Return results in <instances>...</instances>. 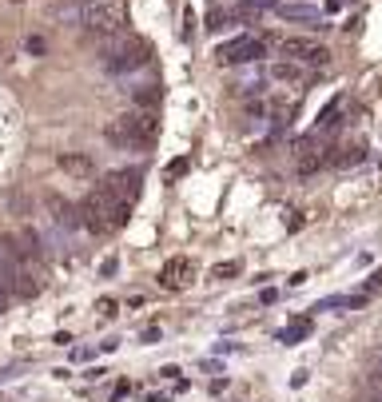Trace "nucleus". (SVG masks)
<instances>
[{"mask_svg":"<svg viewBox=\"0 0 382 402\" xmlns=\"http://www.w3.org/2000/svg\"><path fill=\"white\" fill-rule=\"evenodd\" d=\"M275 12H279L283 20H295V24H311V28H322V12H318V4L283 0V4H275Z\"/></svg>","mask_w":382,"mask_h":402,"instance_id":"obj_9","label":"nucleus"},{"mask_svg":"<svg viewBox=\"0 0 382 402\" xmlns=\"http://www.w3.org/2000/svg\"><path fill=\"white\" fill-rule=\"evenodd\" d=\"M56 163H60L68 176H76V179H88L96 172L92 156H84V152H60V156H56Z\"/></svg>","mask_w":382,"mask_h":402,"instance_id":"obj_10","label":"nucleus"},{"mask_svg":"<svg viewBox=\"0 0 382 402\" xmlns=\"http://www.w3.org/2000/svg\"><path fill=\"white\" fill-rule=\"evenodd\" d=\"M283 56H295V60H302V64H331V48L327 44H315V40H302V36H286L283 44Z\"/></svg>","mask_w":382,"mask_h":402,"instance_id":"obj_7","label":"nucleus"},{"mask_svg":"<svg viewBox=\"0 0 382 402\" xmlns=\"http://www.w3.org/2000/svg\"><path fill=\"white\" fill-rule=\"evenodd\" d=\"M0 60H4V44H0Z\"/></svg>","mask_w":382,"mask_h":402,"instance_id":"obj_23","label":"nucleus"},{"mask_svg":"<svg viewBox=\"0 0 382 402\" xmlns=\"http://www.w3.org/2000/svg\"><path fill=\"white\" fill-rule=\"evenodd\" d=\"M100 315H104V319H111V315H116V303H111V299H100Z\"/></svg>","mask_w":382,"mask_h":402,"instance_id":"obj_20","label":"nucleus"},{"mask_svg":"<svg viewBox=\"0 0 382 402\" xmlns=\"http://www.w3.org/2000/svg\"><path fill=\"white\" fill-rule=\"evenodd\" d=\"M379 287H382V271H374L370 279H366V295H370V291H379Z\"/></svg>","mask_w":382,"mask_h":402,"instance_id":"obj_21","label":"nucleus"},{"mask_svg":"<svg viewBox=\"0 0 382 402\" xmlns=\"http://www.w3.org/2000/svg\"><path fill=\"white\" fill-rule=\"evenodd\" d=\"M136 104H140V108L159 104V88H156V84H143V92H136Z\"/></svg>","mask_w":382,"mask_h":402,"instance_id":"obj_16","label":"nucleus"},{"mask_svg":"<svg viewBox=\"0 0 382 402\" xmlns=\"http://www.w3.org/2000/svg\"><path fill=\"white\" fill-rule=\"evenodd\" d=\"M188 167H191V160H188V156H179V160H172V163H167V179H179L183 172H188Z\"/></svg>","mask_w":382,"mask_h":402,"instance_id":"obj_18","label":"nucleus"},{"mask_svg":"<svg viewBox=\"0 0 382 402\" xmlns=\"http://www.w3.org/2000/svg\"><path fill=\"white\" fill-rule=\"evenodd\" d=\"M271 80L295 84V80H302V68H299V64H291V60H279V64H271Z\"/></svg>","mask_w":382,"mask_h":402,"instance_id":"obj_14","label":"nucleus"},{"mask_svg":"<svg viewBox=\"0 0 382 402\" xmlns=\"http://www.w3.org/2000/svg\"><path fill=\"white\" fill-rule=\"evenodd\" d=\"M76 17H80V24H84L88 33H96V36H116V33H124L127 8H124V0H88Z\"/></svg>","mask_w":382,"mask_h":402,"instance_id":"obj_2","label":"nucleus"},{"mask_svg":"<svg viewBox=\"0 0 382 402\" xmlns=\"http://www.w3.org/2000/svg\"><path fill=\"white\" fill-rule=\"evenodd\" d=\"M44 203H48L52 219H56L60 227H76V203H68V199H60V195H48Z\"/></svg>","mask_w":382,"mask_h":402,"instance_id":"obj_11","label":"nucleus"},{"mask_svg":"<svg viewBox=\"0 0 382 402\" xmlns=\"http://www.w3.org/2000/svg\"><path fill=\"white\" fill-rule=\"evenodd\" d=\"M104 136L120 147H152L159 136V116L152 108H127L104 128Z\"/></svg>","mask_w":382,"mask_h":402,"instance_id":"obj_1","label":"nucleus"},{"mask_svg":"<svg viewBox=\"0 0 382 402\" xmlns=\"http://www.w3.org/2000/svg\"><path fill=\"white\" fill-rule=\"evenodd\" d=\"M16 4H20V0H16Z\"/></svg>","mask_w":382,"mask_h":402,"instance_id":"obj_24","label":"nucleus"},{"mask_svg":"<svg viewBox=\"0 0 382 402\" xmlns=\"http://www.w3.org/2000/svg\"><path fill=\"white\" fill-rule=\"evenodd\" d=\"M363 160V152H358V147H350L347 156H334V163H338V167H350V163H358Z\"/></svg>","mask_w":382,"mask_h":402,"instance_id":"obj_19","label":"nucleus"},{"mask_svg":"<svg viewBox=\"0 0 382 402\" xmlns=\"http://www.w3.org/2000/svg\"><path fill=\"white\" fill-rule=\"evenodd\" d=\"M239 271H243V263H239V259H227V263H215V267H211V279L227 283V279H235Z\"/></svg>","mask_w":382,"mask_h":402,"instance_id":"obj_15","label":"nucleus"},{"mask_svg":"<svg viewBox=\"0 0 382 402\" xmlns=\"http://www.w3.org/2000/svg\"><path fill=\"white\" fill-rule=\"evenodd\" d=\"M8 299H12V295H8V287H4V279H0V315L8 311Z\"/></svg>","mask_w":382,"mask_h":402,"instance_id":"obj_22","label":"nucleus"},{"mask_svg":"<svg viewBox=\"0 0 382 402\" xmlns=\"http://www.w3.org/2000/svg\"><path fill=\"white\" fill-rule=\"evenodd\" d=\"M76 227L92 231V235H108V231H116V223H111V208L104 203V195L100 192H92L88 199H80L76 203Z\"/></svg>","mask_w":382,"mask_h":402,"instance_id":"obj_4","label":"nucleus"},{"mask_svg":"<svg viewBox=\"0 0 382 402\" xmlns=\"http://www.w3.org/2000/svg\"><path fill=\"white\" fill-rule=\"evenodd\" d=\"M191 279H195V263L183 259V255L167 259V263L159 267V287H163V291H183Z\"/></svg>","mask_w":382,"mask_h":402,"instance_id":"obj_8","label":"nucleus"},{"mask_svg":"<svg viewBox=\"0 0 382 402\" xmlns=\"http://www.w3.org/2000/svg\"><path fill=\"white\" fill-rule=\"evenodd\" d=\"M140 172H111V176H104V183H100V195L108 199V203H136V195H140Z\"/></svg>","mask_w":382,"mask_h":402,"instance_id":"obj_5","label":"nucleus"},{"mask_svg":"<svg viewBox=\"0 0 382 402\" xmlns=\"http://www.w3.org/2000/svg\"><path fill=\"white\" fill-rule=\"evenodd\" d=\"M307 335H311V319H291L283 331H279V342H286V347H299Z\"/></svg>","mask_w":382,"mask_h":402,"instance_id":"obj_12","label":"nucleus"},{"mask_svg":"<svg viewBox=\"0 0 382 402\" xmlns=\"http://www.w3.org/2000/svg\"><path fill=\"white\" fill-rule=\"evenodd\" d=\"M152 64V44L143 36H127V40H116L108 52H104V68L108 72H136V68Z\"/></svg>","mask_w":382,"mask_h":402,"instance_id":"obj_3","label":"nucleus"},{"mask_svg":"<svg viewBox=\"0 0 382 402\" xmlns=\"http://www.w3.org/2000/svg\"><path fill=\"white\" fill-rule=\"evenodd\" d=\"M322 163H327L322 147L315 152V140H307V144H302V152H299V172H302V176H311V172H315V167H322Z\"/></svg>","mask_w":382,"mask_h":402,"instance_id":"obj_13","label":"nucleus"},{"mask_svg":"<svg viewBox=\"0 0 382 402\" xmlns=\"http://www.w3.org/2000/svg\"><path fill=\"white\" fill-rule=\"evenodd\" d=\"M235 17H243V12H211V17H207V28H211V33H219L223 24H231Z\"/></svg>","mask_w":382,"mask_h":402,"instance_id":"obj_17","label":"nucleus"},{"mask_svg":"<svg viewBox=\"0 0 382 402\" xmlns=\"http://www.w3.org/2000/svg\"><path fill=\"white\" fill-rule=\"evenodd\" d=\"M263 40H255V36H235V40H223L219 48H215V60L219 64H251L263 56Z\"/></svg>","mask_w":382,"mask_h":402,"instance_id":"obj_6","label":"nucleus"}]
</instances>
